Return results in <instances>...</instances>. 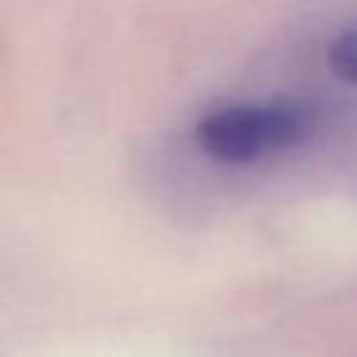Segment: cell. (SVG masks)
Returning <instances> with one entry per match:
<instances>
[{
	"label": "cell",
	"mask_w": 357,
	"mask_h": 357,
	"mask_svg": "<svg viewBox=\"0 0 357 357\" xmlns=\"http://www.w3.org/2000/svg\"><path fill=\"white\" fill-rule=\"evenodd\" d=\"M312 131L310 109L290 100H237L206 109L192 128L198 148L229 165L298 145Z\"/></svg>",
	"instance_id": "6da1fadb"
},
{
	"label": "cell",
	"mask_w": 357,
	"mask_h": 357,
	"mask_svg": "<svg viewBox=\"0 0 357 357\" xmlns=\"http://www.w3.org/2000/svg\"><path fill=\"white\" fill-rule=\"evenodd\" d=\"M326 61L332 73L349 84H357V25L340 31L326 50Z\"/></svg>",
	"instance_id": "7a4b0ae2"
}]
</instances>
